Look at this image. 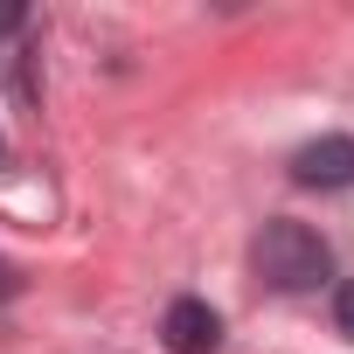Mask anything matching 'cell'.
Segmentation results:
<instances>
[{"label":"cell","mask_w":354,"mask_h":354,"mask_svg":"<svg viewBox=\"0 0 354 354\" xmlns=\"http://www.w3.org/2000/svg\"><path fill=\"white\" fill-rule=\"evenodd\" d=\"M250 257H257V278H264L271 292H319V285L333 278V250H326V236L306 230V223H292V216L264 223V236H257Z\"/></svg>","instance_id":"cell-1"},{"label":"cell","mask_w":354,"mask_h":354,"mask_svg":"<svg viewBox=\"0 0 354 354\" xmlns=\"http://www.w3.org/2000/svg\"><path fill=\"white\" fill-rule=\"evenodd\" d=\"M8 292H15V278H8V271H0V299H8Z\"/></svg>","instance_id":"cell-5"},{"label":"cell","mask_w":354,"mask_h":354,"mask_svg":"<svg viewBox=\"0 0 354 354\" xmlns=\"http://www.w3.org/2000/svg\"><path fill=\"white\" fill-rule=\"evenodd\" d=\"M292 181L299 188H354V139L333 132V139H313L292 153Z\"/></svg>","instance_id":"cell-3"},{"label":"cell","mask_w":354,"mask_h":354,"mask_svg":"<svg viewBox=\"0 0 354 354\" xmlns=\"http://www.w3.org/2000/svg\"><path fill=\"white\" fill-rule=\"evenodd\" d=\"M160 340H167V354H216L223 347V319H216L209 299H174L167 319H160Z\"/></svg>","instance_id":"cell-2"},{"label":"cell","mask_w":354,"mask_h":354,"mask_svg":"<svg viewBox=\"0 0 354 354\" xmlns=\"http://www.w3.org/2000/svg\"><path fill=\"white\" fill-rule=\"evenodd\" d=\"M333 326H340V333L354 340V278H347V285L333 292Z\"/></svg>","instance_id":"cell-4"}]
</instances>
